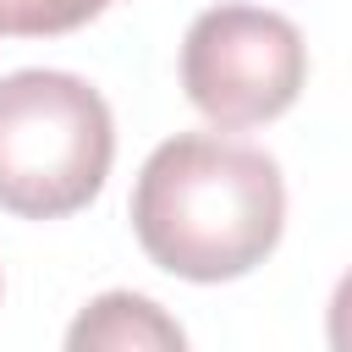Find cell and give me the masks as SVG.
<instances>
[{
    "label": "cell",
    "mask_w": 352,
    "mask_h": 352,
    "mask_svg": "<svg viewBox=\"0 0 352 352\" xmlns=\"http://www.w3.org/2000/svg\"><path fill=\"white\" fill-rule=\"evenodd\" d=\"M66 346L72 352H88V346H104V352H176V346H187V336L148 297L104 292L77 314V324L66 330Z\"/></svg>",
    "instance_id": "4"
},
{
    "label": "cell",
    "mask_w": 352,
    "mask_h": 352,
    "mask_svg": "<svg viewBox=\"0 0 352 352\" xmlns=\"http://www.w3.org/2000/svg\"><path fill=\"white\" fill-rule=\"evenodd\" d=\"M104 6L110 0H0V33H28V38L72 33L88 16H99Z\"/></svg>",
    "instance_id": "5"
},
{
    "label": "cell",
    "mask_w": 352,
    "mask_h": 352,
    "mask_svg": "<svg viewBox=\"0 0 352 352\" xmlns=\"http://www.w3.org/2000/svg\"><path fill=\"white\" fill-rule=\"evenodd\" d=\"M116 160V121L99 88L72 72L0 77V209L60 220L94 204Z\"/></svg>",
    "instance_id": "2"
},
{
    "label": "cell",
    "mask_w": 352,
    "mask_h": 352,
    "mask_svg": "<svg viewBox=\"0 0 352 352\" xmlns=\"http://www.w3.org/2000/svg\"><path fill=\"white\" fill-rule=\"evenodd\" d=\"M308 77L297 22L264 6H209L182 38V88L214 126H258L280 116Z\"/></svg>",
    "instance_id": "3"
},
{
    "label": "cell",
    "mask_w": 352,
    "mask_h": 352,
    "mask_svg": "<svg viewBox=\"0 0 352 352\" xmlns=\"http://www.w3.org/2000/svg\"><path fill=\"white\" fill-rule=\"evenodd\" d=\"M286 226L280 165L220 132L160 143L132 187V231L143 253L182 280H236L270 258Z\"/></svg>",
    "instance_id": "1"
},
{
    "label": "cell",
    "mask_w": 352,
    "mask_h": 352,
    "mask_svg": "<svg viewBox=\"0 0 352 352\" xmlns=\"http://www.w3.org/2000/svg\"><path fill=\"white\" fill-rule=\"evenodd\" d=\"M330 346L336 352H352V270L341 275V286L330 297Z\"/></svg>",
    "instance_id": "6"
}]
</instances>
